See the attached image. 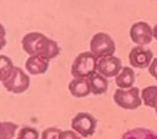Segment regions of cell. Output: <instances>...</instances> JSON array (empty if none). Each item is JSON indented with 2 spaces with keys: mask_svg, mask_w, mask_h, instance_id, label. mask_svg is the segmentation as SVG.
Segmentation results:
<instances>
[{
  "mask_svg": "<svg viewBox=\"0 0 157 139\" xmlns=\"http://www.w3.org/2000/svg\"><path fill=\"white\" fill-rule=\"evenodd\" d=\"M19 126L13 122H0V139H13L17 134Z\"/></svg>",
  "mask_w": 157,
  "mask_h": 139,
  "instance_id": "16",
  "label": "cell"
},
{
  "mask_svg": "<svg viewBox=\"0 0 157 139\" xmlns=\"http://www.w3.org/2000/svg\"><path fill=\"white\" fill-rule=\"evenodd\" d=\"M59 139H83V138L70 128V130H62V133L59 135Z\"/></svg>",
  "mask_w": 157,
  "mask_h": 139,
  "instance_id": "20",
  "label": "cell"
},
{
  "mask_svg": "<svg viewBox=\"0 0 157 139\" xmlns=\"http://www.w3.org/2000/svg\"><path fill=\"white\" fill-rule=\"evenodd\" d=\"M113 101L124 110H137L142 104L141 90L138 87L117 88L113 95Z\"/></svg>",
  "mask_w": 157,
  "mask_h": 139,
  "instance_id": "3",
  "label": "cell"
},
{
  "mask_svg": "<svg viewBox=\"0 0 157 139\" xmlns=\"http://www.w3.org/2000/svg\"><path fill=\"white\" fill-rule=\"evenodd\" d=\"M13 68H15V64L12 59L7 55H0V82H4L13 71Z\"/></svg>",
  "mask_w": 157,
  "mask_h": 139,
  "instance_id": "17",
  "label": "cell"
},
{
  "mask_svg": "<svg viewBox=\"0 0 157 139\" xmlns=\"http://www.w3.org/2000/svg\"><path fill=\"white\" fill-rule=\"evenodd\" d=\"M142 104L151 108H157V86H148L141 90Z\"/></svg>",
  "mask_w": 157,
  "mask_h": 139,
  "instance_id": "15",
  "label": "cell"
},
{
  "mask_svg": "<svg viewBox=\"0 0 157 139\" xmlns=\"http://www.w3.org/2000/svg\"><path fill=\"white\" fill-rule=\"evenodd\" d=\"M121 139H157V133L145 127H136L126 131Z\"/></svg>",
  "mask_w": 157,
  "mask_h": 139,
  "instance_id": "14",
  "label": "cell"
},
{
  "mask_svg": "<svg viewBox=\"0 0 157 139\" xmlns=\"http://www.w3.org/2000/svg\"><path fill=\"white\" fill-rule=\"evenodd\" d=\"M148 70H149V74L157 80V58H155L152 60V63H151V66L148 67Z\"/></svg>",
  "mask_w": 157,
  "mask_h": 139,
  "instance_id": "22",
  "label": "cell"
},
{
  "mask_svg": "<svg viewBox=\"0 0 157 139\" xmlns=\"http://www.w3.org/2000/svg\"><path fill=\"white\" fill-rule=\"evenodd\" d=\"M153 59V52L146 46H136L129 52V64L133 68H148Z\"/></svg>",
  "mask_w": 157,
  "mask_h": 139,
  "instance_id": "8",
  "label": "cell"
},
{
  "mask_svg": "<svg viewBox=\"0 0 157 139\" xmlns=\"http://www.w3.org/2000/svg\"><path fill=\"white\" fill-rule=\"evenodd\" d=\"M122 62L116 55L99 58L97 62V72L103 75L105 78H116L118 72L122 70Z\"/></svg>",
  "mask_w": 157,
  "mask_h": 139,
  "instance_id": "9",
  "label": "cell"
},
{
  "mask_svg": "<svg viewBox=\"0 0 157 139\" xmlns=\"http://www.w3.org/2000/svg\"><path fill=\"white\" fill-rule=\"evenodd\" d=\"M22 48L30 55H40L51 60L59 55L60 48L55 40L50 39L42 32H28L22 39Z\"/></svg>",
  "mask_w": 157,
  "mask_h": 139,
  "instance_id": "1",
  "label": "cell"
},
{
  "mask_svg": "<svg viewBox=\"0 0 157 139\" xmlns=\"http://www.w3.org/2000/svg\"><path fill=\"white\" fill-rule=\"evenodd\" d=\"M89 82H90V88L93 95H103L109 88V82L108 78L103 75L94 72L91 76H89Z\"/></svg>",
  "mask_w": 157,
  "mask_h": 139,
  "instance_id": "13",
  "label": "cell"
},
{
  "mask_svg": "<svg viewBox=\"0 0 157 139\" xmlns=\"http://www.w3.org/2000/svg\"><path fill=\"white\" fill-rule=\"evenodd\" d=\"M50 60L40 55H30L26 60V71L28 75H43L48 70Z\"/></svg>",
  "mask_w": 157,
  "mask_h": 139,
  "instance_id": "11",
  "label": "cell"
},
{
  "mask_svg": "<svg viewBox=\"0 0 157 139\" xmlns=\"http://www.w3.org/2000/svg\"><path fill=\"white\" fill-rule=\"evenodd\" d=\"M7 44V32H6V28L0 23V51L6 47Z\"/></svg>",
  "mask_w": 157,
  "mask_h": 139,
  "instance_id": "21",
  "label": "cell"
},
{
  "mask_svg": "<svg viewBox=\"0 0 157 139\" xmlns=\"http://www.w3.org/2000/svg\"><path fill=\"white\" fill-rule=\"evenodd\" d=\"M2 83L8 92H12V94H23V92H26L28 90L31 80H30V75L27 74V71L15 66L13 71L10 74V76L4 82H2Z\"/></svg>",
  "mask_w": 157,
  "mask_h": 139,
  "instance_id": "6",
  "label": "cell"
},
{
  "mask_svg": "<svg viewBox=\"0 0 157 139\" xmlns=\"http://www.w3.org/2000/svg\"><path fill=\"white\" fill-rule=\"evenodd\" d=\"M129 36L136 46H148L153 40V27L146 21H136L129 30Z\"/></svg>",
  "mask_w": 157,
  "mask_h": 139,
  "instance_id": "7",
  "label": "cell"
},
{
  "mask_svg": "<svg viewBox=\"0 0 157 139\" xmlns=\"http://www.w3.org/2000/svg\"><path fill=\"white\" fill-rule=\"evenodd\" d=\"M62 130L58 127H47L42 131L40 139H59V135Z\"/></svg>",
  "mask_w": 157,
  "mask_h": 139,
  "instance_id": "19",
  "label": "cell"
},
{
  "mask_svg": "<svg viewBox=\"0 0 157 139\" xmlns=\"http://www.w3.org/2000/svg\"><path fill=\"white\" fill-rule=\"evenodd\" d=\"M97 62L98 58H95L90 51L81 52L75 56L71 64V75L73 78H89L94 72H97Z\"/></svg>",
  "mask_w": 157,
  "mask_h": 139,
  "instance_id": "2",
  "label": "cell"
},
{
  "mask_svg": "<svg viewBox=\"0 0 157 139\" xmlns=\"http://www.w3.org/2000/svg\"><path fill=\"white\" fill-rule=\"evenodd\" d=\"M16 139H40V133L35 127L24 126L17 130Z\"/></svg>",
  "mask_w": 157,
  "mask_h": 139,
  "instance_id": "18",
  "label": "cell"
},
{
  "mask_svg": "<svg viewBox=\"0 0 157 139\" xmlns=\"http://www.w3.org/2000/svg\"><path fill=\"white\" fill-rule=\"evenodd\" d=\"M69 92L74 98H87L91 95L89 78H73L69 83Z\"/></svg>",
  "mask_w": 157,
  "mask_h": 139,
  "instance_id": "10",
  "label": "cell"
},
{
  "mask_svg": "<svg viewBox=\"0 0 157 139\" xmlns=\"http://www.w3.org/2000/svg\"><path fill=\"white\" fill-rule=\"evenodd\" d=\"M71 130H74L82 138H90L97 130V119L90 112H78L71 119Z\"/></svg>",
  "mask_w": 157,
  "mask_h": 139,
  "instance_id": "5",
  "label": "cell"
},
{
  "mask_svg": "<svg viewBox=\"0 0 157 139\" xmlns=\"http://www.w3.org/2000/svg\"><path fill=\"white\" fill-rule=\"evenodd\" d=\"M90 52L95 58H105L116 53V43L113 38L106 32H97L91 36Z\"/></svg>",
  "mask_w": 157,
  "mask_h": 139,
  "instance_id": "4",
  "label": "cell"
},
{
  "mask_svg": "<svg viewBox=\"0 0 157 139\" xmlns=\"http://www.w3.org/2000/svg\"><path fill=\"white\" fill-rule=\"evenodd\" d=\"M156 115H157V108H156Z\"/></svg>",
  "mask_w": 157,
  "mask_h": 139,
  "instance_id": "24",
  "label": "cell"
},
{
  "mask_svg": "<svg viewBox=\"0 0 157 139\" xmlns=\"http://www.w3.org/2000/svg\"><path fill=\"white\" fill-rule=\"evenodd\" d=\"M116 86L117 88H132L134 87V82H136V74L133 67L130 66H124L122 70L118 72L116 78Z\"/></svg>",
  "mask_w": 157,
  "mask_h": 139,
  "instance_id": "12",
  "label": "cell"
},
{
  "mask_svg": "<svg viewBox=\"0 0 157 139\" xmlns=\"http://www.w3.org/2000/svg\"><path fill=\"white\" fill-rule=\"evenodd\" d=\"M153 39H156L157 40V24L153 27Z\"/></svg>",
  "mask_w": 157,
  "mask_h": 139,
  "instance_id": "23",
  "label": "cell"
}]
</instances>
